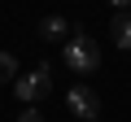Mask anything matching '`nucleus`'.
<instances>
[{
	"mask_svg": "<svg viewBox=\"0 0 131 122\" xmlns=\"http://www.w3.org/2000/svg\"><path fill=\"white\" fill-rule=\"evenodd\" d=\"M66 105H70V113H74L79 122H96V118H101V96H96L92 87H83V83H74L70 92H66Z\"/></svg>",
	"mask_w": 131,
	"mask_h": 122,
	"instance_id": "nucleus-3",
	"label": "nucleus"
},
{
	"mask_svg": "<svg viewBox=\"0 0 131 122\" xmlns=\"http://www.w3.org/2000/svg\"><path fill=\"white\" fill-rule=\"evenodd\" d=\"M18 122H44V113H39V109H35V105H26V109H22V118H18Z\"/></svg>",
	"mask_w": 131,
	"mask_h": 122,
	"instance_id": "nucleus-7",
	"label": "nucleus"
},
{
	"mask_svg": "<svg viewBox=\"0 0 131 122\" xmlns=\"http://www.w3.org/2000/svg\"><path fill=\"white\" fill-rule=\"evenodd\" d=\"M39 35L52 39V44H66V39H70V18H57V13L44 18V22H39Z\"/></svg>",
	"mask_w": 131,
	"mask_h": 122,
	"instance_id": "nucleus-5",
	"label": "nucleus"
},
{
	"mask_svg": "<svg viewBox=\"0 0 131 122\" xmlns=\"http://www.w3.org/2000/svg\"><path fill=\"white\" fill-rule=\"evenodd\" d=\"M61 61H66V66H70L74 74H92L96 66H101V48H96V39L92 35H70V39H66L61 44Z\"/></svg>",
	"mask_w": 131,
	"mask_h": 122,
	"instance_id": "nucleus-1",
	"label": "nucleus"
},
{
	"mask_svg": "<svg viewBox=\"0 0 131 122\" xmlns=\"http://www.w3.org/2000/svg\"><path fill=\"white\" fill-rule=\"evenodd\" d=\"M109 35H114V44H118L122 52H131V13H127V9H118V13H114Z\"/></svg>",
	"mask_w": 131,
	"mask_h": 122,
	"instance_id": "nucleus-4",
	"label": "nucleus"
},
{
	"mask_svg": "<svg viewBox=\"0 0 131 122\" xmlns=\"http://www.w3.org/2000/svg\"><path fill=\"white\" fill-rule=\"evenodd\" d=\"M48 87H52L48 66H35V70H26V74H18V79H13V96H18L22 105H39V100L48 96Z\"/></svg>",
	"mask_w": 131,
	"mask_h": 122,
	"instance_id": "nucleus-2",
	"label": "nucleus"
},
{
	"mask_svg": "<svg viewBox=\"0 0 131 122\" xmlns=\"http://www.w3.org/2000/svg\"><path fill=\"white\" fill-rule=\"evenodd\" d=\"M109 5H114V9H131V0H109Z\"/></svg>",
	"mask_w": 131,
	"mask_h": 122,
	"instance_id": "nucleus-8",
	"label": "nucleus"
},
{
	"mask_svg": "<svg viewBox=\"0 0 131 122\" xmlns=\"http://www.w3.org/2000/svg\"><path fill=\"white\" fill-rule=\"evenodd\" d=\"M13 79H18V61H13V52L0 48V83H13Z\"/></svg>",
	"mask_w": 131,
	"mask_h": 122,
	"instance_id": "nucleus-6",
	"label": "nucleus"
}]
</instances>
